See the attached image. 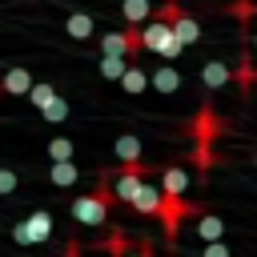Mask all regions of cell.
<instances>
[{"label": "cell", "instance_id": "cell-1", "mask_svg": "<svg viewBox=\"0 0 257 257\" xmlns=\"http://www.w3.org/2000/svg\"><path fill=\"white\" fill-rule=\"evenodd\" d=\"M112 201H116L112 181H100L92 193H80V197L72 201V221H76V225H104Z\"/></svg>", "mask_w": 257, "mask_h": 257}, {"label": "cell", "instance_id": "cell-2", "mask_svg": "<svg viewBox=\"0 0 257 257\" xmlns=\"http://www.w3.org/2000/svg\"><path fill=\"white\" fill-rule=\"evenodd\" d=\"M141 48L157 52L161 60H177V56L185 52V44L177 40V32H173V24H169L165 16H149V20L141 24Z\"/></svg>", "mask_w": 257, "mask_h": 257}, {"label": "cell", "instance_id": "cell-3", "mask_svg": "<svg viewBox=\"0 0 257 257\" xmlns=\"http://www.w3.org/2000/svg\"><path fill=\"white\" fill-rule=\"evenodd\" d=\"M221 133V116L213 108H201L197 120H193V137H197V149H193V161H197V173H209L213 169V137Z\"/></svg>", "mask_w": 257, "mask_h": 257}, {"label": "cell", "instance_id": "cell-4", "mask_svg": "<svg viewBox=\"0 0 257 257\" xmlns=\"http://www.w3.org/2000/svg\"><path fill=\"white\" fill-rule=\"evenodd\" d=\"M100 52H112V56H137L141 52V24H128L120 32H104L100 36Z\"/></svg>", "mask_w": 257, "mask_h": 257}, {"label": "cell", "instance_id": "cell-5", "mask_svg": "<svg viewBox=\"0 0 257 257\" xmlns=\"http://www.w3.org/2000/svg\"><path fill=\"white\" fill-rule=\"evenodd\" d=\"M193 213H197V205H189L185 197H165V201H161V213H157V217H161V225H165V237H169V245L177 241V229H181V221H185V217H193Z\"/></svg>", "mask_w": 257, "mask_h": 257}, {"label": "cell", "instance_id": "cell-6", "mask_svg": "<svg viewBox=\"0 0 257 257\" xmlns=\"http://www.w3.org/2000/svg\"><path fill=\"white\" fill-rule=\"evenodd\" d=\"M161 201H165V193H161L157 185H149V181H145V185L133 193V201H128V205H133V213H141V217H157V213H161Z\"/></svg>", "mask_w": 257, "mask_h": 257}, {"label": "cell", "instance_id": "cell-7", "mask_svg": "<svg viewBox=\"0 0 257 257\" xmlns=\"http://www.w3.org/2000/svg\"><path fill=\"white\" fill-rule=\"evenodd\" d=\"M32 88V72L24 68V64H12L4 76H0V92H8V96H24Z\"/></svg>", "mask_w": 257, "mask_h": 257}, {"label": "cell", "instance_id": "cell-8", "mask_svg": "<svg viewBox=\"0 0 257 257\" xmlns=\"http://www.w3.org/2000/svg\"><path fill=\"white\" fill-rule=\"evenodd\" d=\"M48 181H52L56 189H72V185L80 181L76 161H72V157H68V161H52V165H48Z\"/></svg>", "mask_w": 257, "mask_h": 257}, {"label": "cell", "instance_id": "cell-9", "mask_svg": "<svg viewBox=\"0 0 257 257\" xmlns=\"http://www.w3.org/2000/svg\"><path fill=\"white\" fill-rule=\"evenodd\" d=\"M185 189H189V173H185L181 165L161 169V193H165V197H185Z\"/></svg>", "mask_w": 257, "mask_h": 257}, {"label": "cell", "instance_id": "cell-10", "mask_svg": "<svg viewBox=\"0 0 257 257\" xmlns=\"http://www.w3.org/2000/svg\"><path fill=\"white\" fill-rule=\"evenodd\" d=\"M149 84H153L157 92H165V96H173V92L181 88V72H177L173 64H157V68H153V76H149Z\"/></svg>", "mask_w": 257, "mask_h": 257}, {"label": "cell", "instance_id": "cell-11", "mask_svg": "<svg viewBox=\"0 0 257 257\" xmlns=\"http://www.w3.org/2000/svg\"><path fill=\"white\" fill-rule=\"evenodd\" d=\"M201 80H205V88H225V84L233 80V68H229L225 60H205Z\"/></svg>", "mask_w": 257, "mask_h": 257}, {"label": "cell", "instance_id": "cell-12", "mask_svg": "<svg viewBox=\"0 0 257 257\" xmlns=\"http://www.w3.org/2000/svg\"><path fill=\"white\" fill-rule=\"evenodd\" d=\"M64 32H68L72 40H88V36L96 32V24H92L88 12H68V16H64Z\"/></svg>", "mask_w": 257, "mask_h": 257}, {"label": "cell", "instance_id": "cell-13", "mask_svg": "<svg viewBox=\"0 0 257 257\" xmlns=\"http://www.w3.org/2000/svg\"><path fill=\"white\" fill-rule=\"evenodd\" d=\"M120 88H124L128 96H141V92L149 88V72H145L141 64H133V60H128V68L120 72Z\"/></svg>", "mask_w": 257, "mask_h": 257}, {"label": "cell", "instance_id": "cell-14", "mask_svg": "<svg viewBox=\"0 0 257 257\" xmlns=\"http://www.w3.org/2000/svg\"><path fill=\"white\" fill-rule=\"evenodd\" d=\"M233 80L241 84V92H249V88H253L257 68H253V60H249V48H241V60H237V68H233Z\"/></svg>", "mask_w": 257, "mask_h": 257}, {"label": "cell", "instance_id": "cell-15", "mask_svg": "<svg viewBox=\"0 0 257 257\" xmlns=\"http://www.w3.org/2000/svg\"><path fill=\"white\" fill-rule=\"evenodd\" d=\"M112 153H116V161L124 165V161H141V141L133 137V133H124V137H116V145H112Z\"/></svg>", "mask_w": 257, "mask_h": 257}, {"label": "cell", "instance_id": "cell-16", "mask_svg": "<svg viewBox=\"0 0 257 257\" xmlns=\"http://www.w3.org/2000/svg\"><path fill=\"white\" fill-rule=\"evenodd\" d=\"M120 12H124V24H145L153 16V0H124Z\"/></svg>", "mask_w": 257, "mask_h": 257}, {"label": "cell", "instance_id": "cell-17", "mask_svg": "<svg viewBox=\"0 0 257 257\" xmlns=\"http://www.w3.org/2000/svg\"><path fill=\"white\" fill-rule=\"evenodd\" d=\"M28 221V229H32V245H40V241H48V233H52V217L44 213V209H36L32 217H24Z\"/></svg>", "mask_w": 257, "mask_h": 257}, {"label": "cell", "instance_id": "cell-18", "mask_svg": "<svg viewBox=\"0 0 257 257\" xmlns=\"http://www.w3.org/2000/svg\"><path fill=\"white\" fill-rule=\"evenodd\" d=\"M128 68V56H112V52H100V76L104 80H120V72Z\"/></svg>", "mask_w": 257, "mask_h": 257}, {"label": "cell", "instance_id": "cell-19", "mask_svg": "<svg viewBox=\"0 0 257 257\" xmlns=\"http://www.w3.org/2000/svg\"><path fill=\"white\" fill-rule=\"evenodd\" d=\"M40 112H44V120H48V124H60V120H68V100L56 92V96H52V100H48Z\"/></svg>", "mask_w": 257, "mask_h": 257}, {"label": "cell", "instance_id": "cell-20", "mask_svg": "<svg viewBox=\"0 0 257 257\" xmlns=\"http://www.w3.org/2000/svg\"><path fill=\"white\" fill-rule=\"evenodd\" d=\"M24 96H28V100H32V104H36V108H44V104H48V100H52V96H56V88H52V84H48V80H32V88H28V92H24Z\"/></svg>", "mask_w": 257, "mask_h": 257}, {"label": "cell", "instance_id": "cell-21", "mask_svg": "<svg viewBox=\"0 0 257 257\" xmlns=\"http://www.w3.org/2000/svg\"><path fill=\"white\" fill-rule=\"evenodd\" d=\"M72 153H76V145H72L68 137H52V141H48V161H68Z\"/></svg>", "mask_w": 257, "mask_h": 257}, {"label": "cell", "instance_id": "cell-22", "mask_svg": "<svg viewBox=\"0 0 257 257\" xmlns=\"http://www.w3.org/2000/svg\"><path fill=\"white\" fill-rule=\"evenodd\" d=\"M197 233H201L205 241H217V237L225 233V225H221V217H213V213H209V217H201V225H197Z\"/></svg>", "mask_w": 257, "mask_h": 257}, {"label": "cell", "instance_id": "cell-23", "mask_svg": "<svg viewBox=\"0 0 257 257\" xmlns=\"http://www.w3.org/2000/svg\"><path fill=\"white\" fill-rule=\"evenodd\" d=\"M16 185H20L16 169H0V197H12V193H16Z\"/></svg>", "mask_w": 257, "mask_h": 257}, {"label": "cell", "instance_id": "cell-24", "mask_svg": "<svg viewBox=\"0 0 257 257\" xmlns=\"http://www.w3.org/2000/svg\"><path fill=\"white\" fill-rule=\"evenodd\" d=\"M12 241H16V245H32V229H28V221H16V225H12Z\"/></svg>", "mask_w": 257, "mask_h": 257}, {"label": "cell", "instance_id": "cell-25", "mask_svg": "<svg viewBox=\"0 0 257 257\" xmlns=\"http://www.w3.org/2000/svg\"><path fill=\"white\" fill-rule=\"evenodd\" d=\"M104 249H108V253H124V249H128V241H124L120 233H112V237L104 241Z\"/></svg>", "mask_w": 257, "mask_h": 257}, {"label": "cell", "instance_id": "cell-26", "mask_svg": "<svg viewBox=\"0 0 257 257\" xmlns=\"http://www.w3.org/2000/svg\"><path fill=\"white\" fill-rule=\"evenodd\" d=\"M205 257H229V245H225V241L217 237L213 245H205Z\"/></svg>", "mask_w": 257, "mask_h": 257}, {"label": "cell", "instance_id": "cell-27", "mask_svg": "<svg viewBox=\"0 0 257 257\" xmlns=\"http://www.w3.org/2000/svg\"><path fill=\"white\" fill-rule=\"evenodd\" d=\"M253 165H257V157H253Z\"/></svg>", "mask_w": 257, "mask_h": 257}]
</instances>
